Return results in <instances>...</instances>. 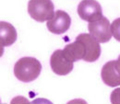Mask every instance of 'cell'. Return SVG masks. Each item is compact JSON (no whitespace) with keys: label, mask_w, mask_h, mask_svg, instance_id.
<instances>
[{"label":"cell","mask_w":120,"mask_h":104,"mask_svg":"<svg viewBox=\"0 0 120 104\" xmlns=\"http://www.w3.org/2000/svg\"><path fill=\"white\" fill-rule=\"evenodd\" d=\"M71 25V18L69 15L63 11L57 10L54 17L47 20V29L54 34H63L69 29Z\"/></svg>","instance_id":"6"},{"label":"cell","mask_w":120,"mask_h":104,"mask_svg":"<svg viewBox=\"0 0 120 104\" xmlns=\"http://www.w3.org/2000/svg\"><path fill=\"white\" fill-rule=\"evenodd\" d=\"M88 30L90 31V35L98 43H101L109 42L113 35L110 22L107 19V18H105L104 16L97 20L89 22Z\"/></svg>","instance_id":"3"},{"label":"cell","mask_w":120,"mask_h":104,"mask_svg":"<svg viewBox=\"0 0 120 104\" xmlns=\"http://www.w3.org/2000/svg\"><path fill=\"white\" fill-rule=\"evenodd\" d=\"M102 80L105 85L115 88L120 86V73L116 68V61L107 62L102 68Z\"/></svg>","instance_id":"8"},{"label":"cell","mask_w":120,"mask_h":104,"mask_svg":"<svg viewBox=\"0 0 120 104\" xmlns=\"http://www.w3.org/2000/svg\"><path fill=\"white\" fill-rule=\"evenodd\" d=\"M17 40V30L8 22H0V41L1 47H8L12 45Z\"/></svg>","instance_id":"10"},{"label":"cell","mask_w":120,"mask_h":104,"mask_svg":"<svg viewBox=\"0 0 120 104\" xmlns=\"http://www.w3.org/2000/svg\"><path fill=\"white\" fill-rule=\"evenodd\" d=\"M116 68H117V70L119 71V73H120V55L118 56L117 60L116 61Z\"/></svg>","instance_id":"13"},{"label":"cell","mask_w":120,"mask_h":104,"mask_svg":"<svg viewBox=\"0 0 120 104\" xmlns=\"http://www.w3.org/2000/svg\"><path fill=\"white\" fill-rule=\"evenodd\" d=\"M63 51L66 57L73 63L79 60H83L85 57V46L79 39H76L72 43L66 45Z\"/></svg>","instance_id":"9"},{"label":"cell","mask_w":120,"mask_h":104,"mask_svg":"<svg viewBox=\"0 0 120 104\" xmlns=\"http://www.w3.org/2000/svg\"><path fill=\"white\" fill-rule=\"evenodd\" d=\"M78 14L85 21H93L103 17L101 5L96 0H81L78 6Z\"/></svg>","instance_id":"4"},{"label":"cell","mask_w":120,"mask_h":104,"mask_svg":"<svg viewBox=\"0 0 120 104\" xmlns=\"http://www.w3.org/2000/svg\"><path fill=\"white\" fill-rule=\"evenodd\" d=\"M111 102L112 103H120V88L116 89L111 93Z\"/></svg>","instance_id":"12"},{"label":"cell","mask_w":120,"mask_h":104,"mask_svg":"<svg viewBox=\"0 0 120 104\" xmlns=\"http://www.w3.org/2000/svg\"><path fill=\"white\" fill-rule=\"evenodd\" d=\"M76 39L80 40L85 46V62H95L99 59L101 55V46L99 43L88 33H81L76 37Z\"/></svg>","instance_id":"7"},{"label":"cell","mask_w":120,"mask_h":104,"mask_svg":"<svg viewBox=\"0 0 120 104\" xmlns=\"http://www.w3.org/2000/svg\"><path fill=\"white\" fill-rule=\"evenodd\" d=\"M50 65L55 74L66 75L73 70V62L66 57L63 50H56L50 58Z\"/></svg>","instance_id":"5"},{"label":"cell","mask_w":120,"mask_h":104,"mask_svg":"<svg viewBox=\"0 0 120 104\" xmlns=\"http://www.w3.org/2000/svg\"><path fill=\"white\" fill-rule=\"evenodd\" d=\"M42 71L41 63L33 57H22L14 65V75L21 82H31L35 80Z\"/></svg>","instance_id":"1"},{"label":"cell","mask_w":120,"mask_h":104,"mask_svg":"<svg viewBox=\"0 0 120 104\" xmlns=\"http://www.w3.org/2000/svg\"><path fill=\"white\" fill-rule=\"evenodd\" d=\"M111 30H112L114 38L117 42H120V18L115 19L112 22V24H111Z\"/></svg>","instance_id":"11"},{"label":"cell","mask_w":120,"mask_h":104,"mask_svg":"<svg viewBox=\"0 0 120 104\" xmlns=\"http://www.w3.org/2000/svg\"><path fill=\"white\" fill-rule=\"evenodd\" d=\"M28 13L34 20L44 22L51 19L55 15V7L51 0H30Z\"/></svg>","instance_id":"2"}]
</instances>
